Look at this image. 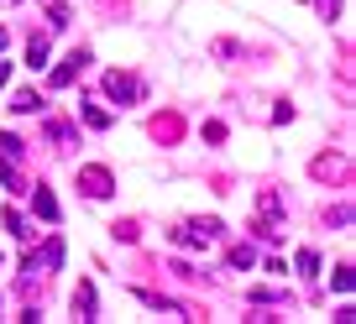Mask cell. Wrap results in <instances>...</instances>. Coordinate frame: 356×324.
I'll use <instances>...</instances> for the list:
<instances>
[{"label":"cell","instance_id":"cell-2","mask_svg":"<svg viewBox=\"0 0 356 324\" xmlns=\"http://www.w3.org/2000/svg\"><path fill=\"white\" fill-rule=\"evenodd\" d=\"M89 68V47H74V53L63 58V63L53 68V74H47V89H68V84H74L79 74H84Z\"/></svg>","mask_w":356,"mask_h":324},{"label":"cell","instance_id":"cell-6","mask_svg":"<svg viewBox=\"0 0 356 324\" xmlns=\"http://www.w3.org/2000/svg\"><path fill=\"white\" fill-rule=\"evenodd\" d=\"M178 136H184V121H178L173 110L168 115H152V142H163V146H173Z\"/></svg>","mask_w":356,"mask_h":324},{"label":"cell","instance_id":"cell-9","mask_svg":"<svg viewBox=\"0 0 356 324\" xmlns=\"http://www.w3.org/2000/svg\"><path fill=\"white\" fill-rule=\"evenodd\" d=\"M26 68H47V37H32V42H26Z\"/></svg>","mask_w":356,"mask_h":324},{"label":"cell","instance_id":"cell-3","mask_svg":"<svg viewBox=\"0 0 356 324\" xmlns=\"http://www.w3.org/2000/svg\"><path fill=\"white\" fill-rule=\"evenodd\" d=\"M105 94H111V100H121V105H131V100H142V78L115 68V74H105Z\"/></svg>","mask_w":356,"mask_h":324},{"label":"cell","instance_id":"cell-16","mask_svg":"<svg viewBox=\"0 0 356 324\" xmlns=\"http://www.w3.org/2000/svg\"><path fill=\"white\" fill-rule=\"evenodd\" d=\"M314 6H320V16H325V22H335V11H341V0H314Z\"/></svg>","mask_w":356,"mask_h":324},{"label":"cell","instance_id":"cell-8","mask_svg":"<svg viewBox=\"0 0 356 324\" xmlns=\"http://www.w3.org/2000/svg\"><path fill=\"white\" fill-rule=\"evenodd\" d=\"M32 210H37V214H42V220H47V225H53V220H58V199H53V194H47V189H32Z\"/></svg>","mask_w":356,"mask_h":324},{"label":"cell","instance_id":"cell-12","mask_svg":"<svg viewBox=\"0 0 356 324\" xmlns=\"http://www.w3.org/2000/svg\"><path fill=\"white\" fill-rule=\"evenodd\" d=\"M252 262H257V251H252V246H231V267H236V272L252 267Z\"/></svg>","mask_w":356,"mask_h":324},{"label":"cell","instance_id":"cell-1","mask_svg":"<svg viewBox=\"0 0 356 324\" xmlns=\"http://www.w3.org/2000/svg\"><path fill=\"white\" fill-rule=\"evenodd\" d=\"M215 235H220V220H194V225L168 230V241H173V246H189V251H210Z\"/></svg>","mask_w":356,"mask_h":324},{"label":"cell","instance_id":"cell-18","mask_svg":"<svg viewBox=\"0 0 356 324\" xmlns=\"http://www.w3.org/2000/svg\"><path fill=\"white\" fill-rule=\"evenodd\" d=\"M6 42H11V32H6V26H0V53H6Z\"/></svg>","mask_w":356,"mask_h":324},{"label":"cell","instance_id":"cell-14","mask_svg":"<svg viewBox=\"0 0 356 324\" xmlns=\"http://www.w3.org/2000/svg\"><path fill=\"white\" fill-rule=\"evenodd\" d=\"M47 26H53V32H63V26H68V6H53V11H47Z\"/></svg>","mask_w":356,"mask_h":324},{"label":"cell","instance_id":"cell-10","mask_svg":"<svg viewBox=\"0 0 356 324\" xmlns=\"http://www.w3.org/2000/svg\"><path fill=\"white\" fill-rule=\"evenodd\" d=\"M11 110H16V115H37V110H42V100H37V89H22V94H16V100H11Z\"/></svg>","mask_w":356,"mask_h":324},{"label":"cell","instance_id":"cell-7","mask_svg":"<svg viewBox=\"0 0 356 324\" xmlns=\"http://www.w3.org/2000/svg\"><path fill=\"white\" fill-rule=\"evenodd\" d=\"M74 314H79V319H100V314H95V288H89V282L74 288Z\"/></svg>","mask_w":356,"mask_h":324},{"label":"cell","instance_id":"cell-4","mask_svg":"<svg viewBox=\"0 0 356 324\" xmlns=\"http://www.w3.org/2000/svg\"><path fill=\"white\" fill-rule=\"evenodd\" d=\"M79 189H84L89 199H111L115 178H111V168H79Z\"/></svg>","mask_w":356,"mask_h":324},{"label":"cell","instance_id":"cell-5","mask_svg":"<svg viewBox=\"0 0 356 324\" xmlns=\"http://www.w3.org/2000/svg\"><path fill=\"white\" fill-rule=\"evenodd\" d=\"M309 173H314V178H320V183H346V173H351V162H346V157H314V162H309Z\"/></svg>","mask_w":356,"mask_h":324},{"label":"cell","instance_id":"cell-15","mask_svg":"<svg viewBox=\"0 0 356 324\" xmlns=\"http://www.w3.org/2000/svg\"><path fill=\"white\" fill-rule=\"evenodd\" d=\"M299 272H304V278H314V272H320V257H314V251H299Z\"/></svg>","mask_w":356,"mask_h":324},{"label":"cell","instance_id":"cell-11","mask_svg":"<svg viewBox=\"0 0 356 324\" xmlns=\"http://www.w3.org/2000/svg\"><path fill=\"white\" fill-rule=\"evenodd\" d=\"M84 121L95 126V131H105V126H111V110H100V105H84Z\"/></svg>","mask_w":356,"mask_h":324},{"label":"cell","instance_id":"cell-13","mask_svg":"<svg viewBox=\"0 0 356 324\" xmlns=\"http://www.w3.org/2000/svg\"><path fill=\"white\" fill-rule=\"evenodd\" d=\"M200 136H204L210 146H220V142H225V126H220V121H204V131H200Z\"/></svg>","mask_w":356,"mask_h":324},{"label":"cell","instance_id":"cell-17","mask_svg":"<svg viewBox=\"0 0 356 324\" xmlns=\"http://www.w3.org/2000/svg\"><path fill=\"white\" fill-rule=\"evenodd\" d=\"M6 78H11V63H0V89H6Z\"/></svg>","mask_w":356,"mask_h":324}]
</instances>
